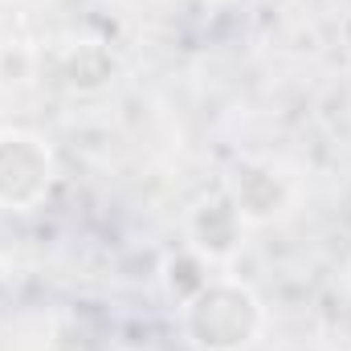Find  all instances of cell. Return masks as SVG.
<instances>
[{
	"instance_id": "277c9868",
	"label": "cell",
	"mask_w": 351,
	"mask_h": 351,
	"mask_svg": "<svg viewBox=\"0 0 351 351\" xmlns=\"http://www.w3.org/2000/svg\"><path fill=\"white\" fill-rule=\"evenodd\" d=\"M229 200L237 204V213H241L245 225H265V221H274V217L286 213L290 188H286L282 176L269 172V168H241L237 180H233Z\"/></svg>"
},
{
	"instance_id": "3957f363",
	"label": "cell",
	"mask_w": 351,
	"mask_h": 351,
	"mask_svg": "<svg viewBox=\"0 0 351 351\" xmlns=\"http://www.w3.org/2000/svg\"><path fill=\"white\" fill-rule=\"evenodd\" d=\"M241 233H245V221H241V213L229 196L200 200L188 217V245L208 262L233 258L241 250Z\"/></svg>"
},
{
	"instance_id": "6da1fadb",
	"label": "cell",
	"mask_w": 351,
	"mask_h": 351,
	"mask_svg": "<svg viewBox=\"0 0 351 351\" xmlns=\"http://www.w3.org/2000/svg\"><path fill=\"white\" fill-rule=\"evenodd\" d=\"M180 331L192 351H250L265 331V306L254 286L208 278L188 302H180Z\"/></svg>"
},
{
	"instance_id": "7a4b0ae2",
	"label": "cell",
	"mask_w": 351,
	"mask_h": 351,
	"mask_svg": "<svg viewBox=\"0 0 351 351\" xmlns=\"http://www.w3.org/2000/svg\"><path fill=\"white\" fill-rule=\"evenodd\" d=\"M58 180V160L45 135L29 127L0 131V208L29 213L37 208Z\"/></svg>"
},
{
	"instance_id": "5b68a950",
	"label": "cell",
	"mask_w": 351,
	"mask_h": 351,
	"mask_svg": "<svg viewBox=\"0 0 351 351\" xmlns=\"http://www.w3.org/2000/svg\"><path fill=\"white\" fill-rule=\"evenodd\" d=\"M114 58L98 45V41H78L66 45L58 58V78L66 90H102L106 82H114Z\"/></svg>"
}]
</instances>
